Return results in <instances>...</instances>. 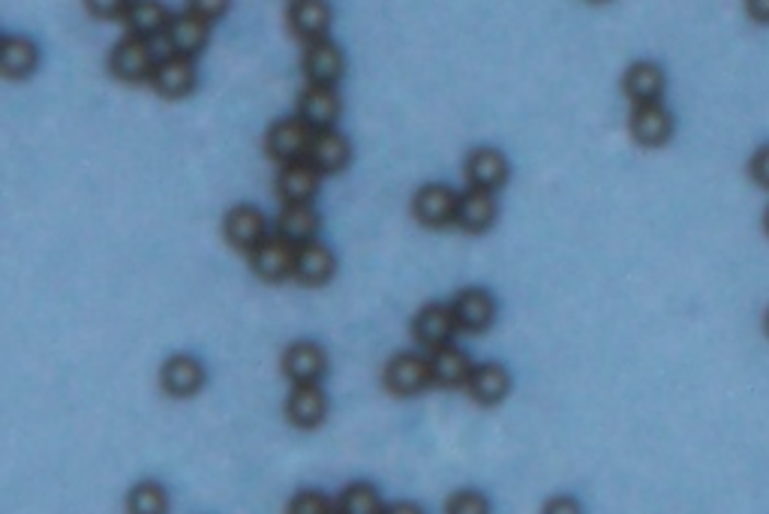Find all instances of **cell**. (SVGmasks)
<instances>
[{
    "label": "cell",
    "instance_id": "38",
    "mask_svg": "<svg viewBox=\"0 0 769 514\" xmlns=\"http://www.w3.org/2000/svg\"><path fill=\"white\" fill-rule=\"evenodd\" d=\"M388 512H400V514L412 512V514H418L421 509H418V505H406V503H403V505H394V509H388Z\"/></svg>",
    "mask_w": 769,
    "mask_h": 514
},
{
    "label": "cell",
    "instance_id": "10",
    "mask_svg": "<svg viewBox=\"0 0 769 514\" xmlns=\"http://www.w3.org/2000/svg\"><path fill=\"white\" fill-rule=\"evenodd\" d=\"M631 136L641 141L643 148H658L674 133V117L662 103H638L631 112Z\"/></svg>",
    "mask_w": 769,
    "mask_h": 514
},
{
    "label": "cell",
    "instance_id": "19",
    "mask_svg": "<svg viewBox=\"0 0 769 514\" xmlns=\"http://www.w3.org/2000/svg\"><path fill=\"white\" fill-rule=\"evenodd\" d=\"M340 96L331 84H307V91L301 94L298 112L313 129H331L340 117Z\"/></svg>",
    "mask_w": 769,
    "mask_h": 514
},
{
    "label": "cell",
    "instance_id": "32",
    "mask_svg": "<svg viewBox=\"0 0 769 514\" xmlns=\"http://www.w3.org/2000/svg\"><path fill=\"white\" fill-rule=\"evenodd\" d=\"M448 512L451 514H484L487 512V500L475 491H460L457 496L448 500Z\"/></svg>",
    "mask_w": 769,
    "mask_h": 514
},
{
    "label": "cell",
    "instance_id": "6",
    "mask_svg": "<svg viewBox=\"0 0 769 514\" xmlns=\"http://www.w3.org/2000/svg\"><path fill=\"white\" fill-rule=\"evenodd\" d=\"M153 91L165 100H181L196 88V67L193 58H181V55H169V58L157 60L151 79Z\"/></svg>",
    "mask_w": 769,
    "mask_h": 514
},
{
    "label": "cell",
    "instance_id": "16",
    "mask_svg": "<svg viewBox=\"0 0 769 514\" xmlns=\"http://www.w3.org/2000/svg\"><path fill=\"white\" fill-rule=\"evenodd\" d=\"M328 412V398L325 391L319 388V382H301L295 386V391L289 395V403H286V415L295 427H319L325 421Z\"/></svg>",
    "mask_w": 769,
    "mask_h": 514
},
{
    "label": "cell",
    "instance_id": "14",
    "mask_svg": "<svg viewBox=\"0 0 769 514\" xmlns=\"http://www.w3.org/2000/svg\"><path fill=\"white\" fill-rule=\"evenodd\" d=\"M307 160L322 172V175H337L343 172L352 160V145L349 139L337 133V129H315L313 145H310V153Z\"/></svg>",
    "mask_w": 769,
    "mask_h": 514
},
{
    "label": "cell",
    "instance_id": "13",
    "mask_svg": "<svg viewBox=\"0 0 769 514\" xmlns=\"http://www.w3.org/2000/svg\"><path fill=\"white\" fill-rule=\"evenodd\" d=\"M328 370V355L319 343L301 340V343H291L286 355H283V374L289 376L295 386L301 382H319Z\"/></svg>",
    "mask_w": 769,
    "mask_h": 514
},
{
    "label": "cell",
    "instance_id": "31",
    "mask_svg": "<svg viewBox=\"0 0 769 514\" xmlns=\"http://www.w3.org/2000/svg\"><path fill=\"white\" fill-rule=\"evenodd\" d=\"M289 512L291 514H325V512H334V503H331L328 496H322V493L301 491L289 503Z\"/></svg>",
    "mask_w": 769,
    "mask_h": 514
},
{
    "label": "cell",
    "instance_id": "21",
    "mask_svg": "<svg viewBox=\"0 0 769 514\" xmlns=\"http://www.w3.org/2000/svg\"><path fill=\"white\" fill-rule=\"evenodd\" d=\"M129 36H141V39H153L169 31L172 24V12L165 10L163 0H129L127 12H124Z\"/></svg>",
    "mask_w": 769,
    "mask_h": 514
},
{
    "label": "cell",
    "instance_id": "29",
    "mask_svg": "<svg viewBox=\"0 0 769 514\" xmlns=\"http://www.w3.org/2000/svg\"><path fill=\"white\" fill-rule=\"evenodd\" d=\"M127 509L133 514H163L169 512V493L157 481H141L129 491Z\"/></svg>",
    "mask_w": 769,
    "mask_h": 514
},
{
    "label": "cell",
    "instance_id": "18",
    "mask_svg": "<svg viewBox=\"0 0 769 514\" xmlns=\"http://www.w3.org/2000/svg\"><path fill=\"white\" fill-rule=\"evenodd\" d=\"M451 307H455L457 325L463 328V331H472V334L487 331L493 325V319H496V301L484 289H463V293H457Z\"/></svg>",
    "mask_w": 769,
    "mask_h": 514
},
{
    "label": "cell",
    "instance_id": "22",
    "mask_svg": "<svg viewBox=\"0 0 769 514\" xmlns=\"http://www.w3.org/2000/svg\"><path fill=\"white\" fill-rule=\"evenodd\" d=\"M160 379L172 398H193L205 386V367L193 355H175L163 364Z\"/></svg>",
    "mask_w": 769,
    "mask_h": 514
},
{
    "label": "cell",
    "instance_id": "15",
    "mask_svg": "<svg viewBox=\"0 0 769 514\" xmlns=\"http://www.w3.org/2000/svg\"><path fill=\"white\" fill-rule=\"evenodd\" d=\"M496 199H493V190H479L469 187L467 193H460V205H457V226L463 232L481 235L487 232L493 220H496Z\"/></svg>",
    "mask_w": 769,
    "mask_h": 514
},
{
    "label": "cell",
    "instance_id": "33",
    "mask_svg": "<svg viewBox=\"0 0 769 514\" xmlns=\"http://www.w3.org/2000/svg\"><path fill=\"white\" fill-rule=\"evenodd\" d=\"M84 3H88V12L96 19H124L129 7V0H84Z\"/></svg>",
    "mask_w": 769,
    "mask_h": 514
},
{
    "label": "cell",
    "instance_id": "27",
    "mask_svg": "<svg viewBox=\"0 0 769 514\" xmlns=\"http://www.w3.org/2000/svg\"><path fill=\"white\" fill-rule=\"evenodd\" d=\"M39 64V52L27 36H3L0 39V70L10 79H24L31 76Z\"/></svg>",
    "mask_w": 769,
    "mask_h": 514
},
{
    "label": "cell",
    "instance_id": "7",
    "mask_svg": "<svg viewBox=\"0 0 769 514\" xmlns=\"http://www.w3.org/2000/svg\"><path fill=\"white\" fill-rule=\"evenodd\" d=\"M208 39L210 22L190 10L172 15V24L165 31V43L172 48V55H181V58H196L198 52L208 46Z\"/></svg>",
    "mask_w": 769,
    "mask_h": 514
},
{
    "label": "cell",
    "instance_id": "20",
    "mask_svg": "<svg viewBox=\"0 0 769 514\" xmlns=\"http://www.w3.org/2000/svg\"><path fill=\"white\" fill-rule=\"evenodd\" d=\"M337 271V259L319 241H307L298 247V259H295V281L303 286H325Z\"/></svg>",
    "mask_w": 769,
    "mask_h": 514
},
{
    "label": "cell",
    "instance_id": "3",
    "mask_svg": "<svg viewBox=\"0 0 769 514\" xmlns=\"http://www.w3.org/2000/svg\"><path fill=\"white\" fill-rule=\"evenodd\" d=\"M153 67H157V58H153L151 39H141V36H127L124 43L112 48V58H108V70L124 82L151 79Z\"/></svg>",
    "mask_w": 769,
    "mask_h": 514
},
{
    "label": "cell",
    "instance_id": "23",
    "mask_svg": "<svg viewBox=\"0 0 769 514\" xmlns=\"http://www.w3.org/2000/svg\"><path fill=\"white\" fill-rule=\"evenodd\" d=\"M469 187L500 190L508 181V160L496 148H479L467 160Z\"/></svg>",
    "mask_w": 769,
    "mask_h": 514
},
{
    "label": "cell",
    "instance_id": "4",
    "mask_svg": "<svg viewBox=\"0 0 769 514\" xmlns=\"http://www.w3.org/2000/svg\"><path fill=\"white\" fill-rule=\"evenodd\" d=\"M384 386L391 388L400 398L409 395H421L424 388L433 386L431 358H421L415 352H403L391 358V364L384 367Z\"/></svg>",
    "mask_w": 769,
    "mask_h": 514
},
{
    "label": "cell",
    "instance_id": "36",
    "mask_svg": "<svg viewBox=\"0 0 769 514\" xmlns=\"http://www.w3.org/2000/svg\"><path fill=\"white\" fill-rule=\"evenodd\" d=\"M544 512L548 514H577L581 512V503H577V500H572V496H562V500H550Z\"/></svg>",
    "mask_w": 769,
    "mask_h": 514
},
{
    "label": "cell",
    "instance_id": "17",
    "mask_svg": "<svg viewBox=\"0 0 769 514\" xmlns=\"http://www.w3.org/2000/svg\"><path fill=\"white\" fill-rule=\"evenodd\" d=\"M289 24L303 43L328 39L331 31V3L328 0H295L289 7Z\"/></svg>",
    "mask_w": 769,
    "mask_h": 514
},
{
    "label": "cell",
    "instance_id": "5",
    "mask_svg": "<svg viewBox=\"0 0 769 514\" xmlns=\"http://www.w3.org/2000/svg\"><path fill=\"white\" fill-rule=\"evenodd\" d=\"M457 316L455 307L451 305H431L424 307L415 322H412V334L418 340L424 350H439V346H448L455 340L457 331Z\"/></svg>",
    "mask_w": 769,
    "mask_h": 514
},
{
    "label": "cell",
    "instance_id": "37",
    "mask_svg": "<svg viewBox=\"0 0 769 514\" xmlns=\"http://www.w3.org/2000/svg\"><path fill=\"white\" fill-rule=\"evenodd\" d=\"M746 7L748 15H751L755 22L769 24V0H746Z\"/></svg>",
    "mask_w": 769,
    "mask_h": 514
},
{
    "label": "cell",
    "instance_id": "30",
    "mask_svg": "<svg viewBox=\"0 0 769 514\" xmlns=\"http://www.w3.org/2000/svg\"><path fill=\"white\" fill-rule=\"evenodd\" d=\"M337 512L346 514H379L382 509V496L376 491L374 484H349L343 496H340Z\"/></svg>",
    "mask_w": 769,
    "mask_h": 514
},
{
    "label": "cell",
    "instance_id": "34",
    "mask_svg": "<svg viewBox=\"0 0 769 514\" xmlns=\"http://www.w3.org/2000/svg\"><path fill=\"white\" fill-rule=\"evenodd\" d=\"M229 3L232 0H190V12H196L202 19L214 22V19H222L229 12Z\"/></svg>",
    "mask_w": 769,
    "mask_h": 514
},
{
    "label": "cell",
    "instance_id": "40",
    "mask_svg": "<svg viewBox=\"0 0 769 514\" xmlns=\"http://www.w3.org/2000/svg\"><path fill=\"white\" fill-rule=\"evenodd\" d=\"M767 334H769V313H767Z\"/></svg>",
    "mask_w": 769,
    "mask_h": 514
},
{
    "label": "cell",
    "instance_id": "25",
    "mask_svg": "<svg viewBox=\"0 0 769 514\" xmlns=\"http://www.w3.org/2000/svg\"><path fill=\"white\" fill-rule=\"evenodd\" d=\"M431 370H433V386L443 388H457L467 386L469 376H472V362L463 350L457 346H439L431 352Z\"/></svg>",
    "mask_w": 769,
    "mask_h": 514
},
{
    "label": "cell",
    "instance_id": "11",
    "mask_svg": "<svg viewBox=\"0 0 769 514\" xmlns=\"http://www.w3.org/2000/svg\"><path fill=\"white\" fill-rule=\"evenodd\" d=\"M319 181L322 172L310 160H295L283 165V172L277 175V193L286 205H310L319 193Z\"/></svg>",
    "mask_w": 769,
    "mask_h": 514
},
{
    "label": "cell",
    "instance_id": "1",
    "mask_svg": "<svg viewBox=\"0 0 769 514\" xmlns=\"http://www.w3.org/2000/svg\"><path fill=\"white\" fill-rule=\"evenodd\" d=\"M315 129L298 117H283L277 121L274 127L268 129V139H265V148L268 153L277 160V163H295V160H307L310 153V145H313Z\"/></svg>",
    "mask_w": 769,
    "mask_h": 514
},
{
    "label": "cell",
    "instance_id": "8",
    "mask_svg": "<svg viewBox=\"0 0 769 514\" xmlns=\"http://www.w3.org/2000/svg\"><path fill=\"white\" fill-rule=\"evenodd\" d=\"M457 205H460V196L455 190L445 187V184H427L415 193L412 210H415L418 222L439 229V226L457 220Z\"/></svg>",
    "mask_w": 769,
    "mask_h": 514
},
{
    "label": "cell",
    "instance_id": "35",
    "mask_svg": "<svg viewBox=\"0 0 769 514\" xmlns=\"http://www.w3.org/2000/svg\"><path fill=\"white\" fill-rule=\"evenodd\" d=\"M751 178L758 181L760 187L769 190V145L751 157Z\"/></svg>",
    "mask_w": 769,
    "mask_h": 514
},
{
    "label": "cell",
    "instance_id": "24",
    "mask_svg": "<svg viewBox=\"0 0 769 514\" xmlns=\"http://www.w3.org/2000/svg\"><path fill=\"white\" fill-rule=\"evenodd\" d=\"M467 388L481 407H496L512 391V376L502 364H481V367H472Z\"/></svg>",
    "mask_w": 769,
    "mask_h": 514
},
{
    "label": "cell",
    "instance_id": "2",
    "mask_svg": "<svg viewBox=\"0 0 769 514\" xmlns=\"http://www.w3.org/2000/svg\"><path fill=\"white\" fill-rule=\"evenodd\" d=\"M295 259H298V244H291L289 238H265L262 244L250 250V265L262 281L280 283L286 277H295Z\"/></svg>",
    "mask_w": 769,
    "mask_h": 514
},
{
    "label": "cell",
    "instance_id": "39",
    "mask_svg": "<svg viewBox=\"0 0 769 514\" xmlns=\"http://www.w3.org/2000/svg\"><path fill=\"white\" fill-rule=\"evenodd\" d=\"M764 229H767V235H769V208H767V214H764Z\"/></svg>",
    "mask_w": 769,
    "mask_h": 514
},
{
    "label": "cell",
    "instance_id": "12",
    "mask_svg": "<svg viewBox=\"0 0 769 514\" xmlns=\"http://www.w3.org/2000/svg\"><path fill=\"white\" fill-rule=\"evenodd\" d=\"M343 70H346V60H343V52H340L331 39H315V43H307V52H303V76L310 79V84H334L343 79Z\"/></svg>",
    "mask_w": 769,
    "mask_h": 514
},
{
    "label": "cell",
    "instance_id": "26",
    "mask_svg": "<svg viewBox=\"0 0 769 514\" xmlns=\"http://www.w3.org/2000/svg\"><path fill=\"white\" fill-rule=\"evenodd\" d=\"M622 88L634 100V105L658 103V96L665 94V72H662V67L650 64V60H638V64H631L629 70H625Z\"/></svg>",
    "mask_w": 769,
    "mask_h": 514
},
{
    "label": "cell",
    "instance_id": "9",
    "mask_svg": "<svg viewBox=\"0 0 769 514\" xmlns=\"http://www.w3.org/2000/svg\"><path fill=\"white\" fill-rule=\"evenodd\" d=\"M222 232H226V241L232 247L253 250V247L262 244L268 238V220H265V214L256 205H238V208L226 214Z\"/></svg>",
    "mask_w": 769,
    "mask_h": 514
},
{
    "label": "cell",
    "instance_id": "28",
    "mask_svg": "<svg viewBox=\"0 0 769 514\" xmlns=\"http://www.w3.org/2000/svg\"><path fill=\"white\" fill-rule=\"evenodd\" d=\"M319 232V214L310 205H286L277 217V235L289 238L291 244H307Z\"/></svg>",
    "mask_w": 769,
    "mask_h": 514
}]
</instances>
